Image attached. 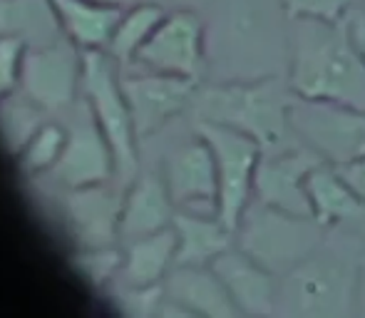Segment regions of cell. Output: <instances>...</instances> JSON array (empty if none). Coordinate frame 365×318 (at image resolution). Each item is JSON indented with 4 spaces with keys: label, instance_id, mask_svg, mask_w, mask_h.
I'll return each mask as SVG.
<instances>
[{
    "label": "cell",
    "instance_id": "6da1fadb",
    "mask_svg": "<svg viewBox=\"0 0 365 318\" xmlns=\"http://www.w3.org/2000/svg\"><path fill=\"white\" fill-rule=\"evenodd\" d=\"M289 53L286 80L296 97L365 110V58L353 38L351 18L291 20Z\"/></svg>",
    "mask_w": 365,
    "mask_h": 318
},
{
    "label": "cell",
    "instance_id": "7a4b0ae2",
    "mask_svg": "<svg viewBox=\"0 0 365 318\" xmlns=\"http://www.w3.org/2000/svg\"><path fill=\"white\" fill-rule=\"evenodd\" d=\"M293 102L296 95L289 87V80L266 75L202 82L189 110L194 122H212L244 132L264 155H274L301 145L291 125Z\"/></svg>",
    "mask_w": 365,
    "mask_h": 318
},
{
    "label": "cell",
    "instance_id": "3957f363",
    "mask_svg": "<svg viewBox=\"0 0 365 318\" xmlns=\"http://www.w3.org/2000/svg\"><path fill=\"white\" fill-rule=\"evenodd\" d=\"M363 237L331 232L323 246L279 276L276 316L353 318L361 296Z\"/></svg>",
    "mask_w": 365,
    "mask_h": 318
},
{
    "label": "cell",
    "instance_id": "277c9868",
    "mask_svg": "<svg viewBox=\"0 0 365 318\" xmlns=\"http://www.w3.org/2000/svg\"><path fill=\"white\" fill-rule=\"evenodd\" d=\"M234 234L241 251H246L276 276H284L318 246H323L331 229L323 227L316 217L291 214L254 199Z\"/></svg>",
    "mask_w": 365,
    "mask_h": 318
},
{
    "label": "cell",
    "instance_id": "5b68a950",
    "mask_svg": "<svg viewBox=\"0 0 365 318\" xmlns=\"http://www.w3.org/2000/svg\"><path fill=\"white\" fill-rule=\"evenodd\" d=\"M120 63L102 50H82V92L92 120L115 155L117 177L132 179L137 172V132L120 80Z\"/></svg>",
    "mask_w": 365,
    "mask_h": 318
},
{
    "label": "cell",
    "instance_id": "8992f818",
    "mask_svg": "<svg viewBox=\"0 0 365 318\" xmlns=\"http://www.w3.org/2000/svg\"><path fill=\"white\" fill-rule=\"evenodd\" d=\"M194 132L209 142L214 162H217V217L231 232H236L244 212L254 202L256 167H259L264 152L249 135L224 125L194 122Z\"/></svg>",
    "mask_w": 365,
    "mask_h": 318
},
{
    "label": "cell",
    "instance_id": "52a82bcc",
    "mask_svg": "<svg viewBox=\"0 0 365 318\" xmlns=\"http://www.w3.org/2000/svg\"><path fill=\"white\" fill-rule=\"evenodd\" d=\"M291 125L301 145L311 147L333 167H346L365 157V110L296 97Z\"/></svg>",
    "mask_w": 365,
    "mask_h": 318
},
{
    "label": "cell",
    "instance_id": "ba28073f",
    "mask_svg": "<svg viewBox=\"0 0 365 318\" xmlns=\"http://www.w3.org/2000/svg\"><path fill=\"white\" fill-rule=\"evenodd\" d=\"M135 60L152 73L177 75L202 85L209 70L207 30L202 18L187 8L164 15Z\"/></svg>",
    "mask_w": 365,
    "mask_h": 318
},
{
    "label": "cell",
    "instance_id": "9c48e42d",
    "mask_svg": "<svg viewBox=\"0 0 365 318\" xmlns=\"http://www.w3.org/2000/svg\"><path fill=\"white\" fill-rule=\"evenodd\" d=\"M82 85V50L55 40L28 48L20 68V92L45 112H63Z\"/></svg>",
    "mask_w": 365,
    "mask_h": 318
},
{
    "label": "cell",
    "instance_id": "30bf717a",
    "mask_svg": "<svg viewBox=\"0 0 365 318\" xmlns=\"http://www.w3.org/2000/svg\"><path fill=\"white\" fill-rule=\"evenodd\" d=\"M197 87L199 82L194 80L152 73V70L132 75V78H122V90H125L127 105H130L137 140H147L149 135L162 130L167 122L189 110L194 95H197Z\"/></svg>",
    "mask_w": 365,
    "mask_h": 318
},
{
    "label": "cell",
    "instance_id": "8fae6325",
    "mask_svg": "<svg viewBox=\"0 0 365 318\" xmlns=\"http://www.w3.org/2000/svg\"><path fill=\"white\" fill-rule=\"evenodd\" d=\"M162 177L177 209L217 214V162L202 135L177 145L164 159Z\"/></svg>",
    "mask_w": 365,
    "mask_h": 318
},
{
    "label": "cell",
    "instance_id": "7c38bea8",
    "mask_svg": "<svg viewBox=\"0 0 365 318\" xmlns=\"http://www.w3.org/2000/svg\"><path fill=\"white\" fill-rule=\"evenodd\" d=\"M321 162L323 159L306 145L274 152V155H261V162L256 167L254 199L269 207L284 209V212L313 217L306 179L311 169Z\"/></svg>",
    "mask_w": 365,
    "mask_h": 318
},
{
    "label": "cell",
    "instance_id": "4fadbf2b",
    "mask_svg": "<svg viewBox=\"0 0 365 318\" xmlns=\"http://www.w3.org/2000/svg\"><path fill=\"white\" fill-rule=\"evenodd\" d=\"M112 174H117L115 155L87 110V120H80L68 132V142L53 167V177L65 189H85L107 184Z\"/></svg>",
    "mask_w": 365,
    "mask_h": 318
},
{
    "label": "cell",
    "instance_id": "5bb4252c",
    "mask_svg": "<svg viewBox=\"0 0 365 318\" xmlns=\"http://www.w3.org/2000/svg\"><path fill=\"white\" fill-rule=\"evenodd\" d=\"M311 214L331 232H346L365 239V199L341 174V169L321 162L306 179Z\"/></svg>",
    "mask_w": 365,
    "mask_h": 318
},
{
    "label": "cell",
    "instance_id": "9a60e30c",
    "mask_svg": "<svg viewBox=\"0 0 365 318\" xmlns=\"http://www.w3.org/2000/svg\"><path fill=\"white\" fill-rule=\"evenodd\" d=\"M217 276L224 281L231 301L241 316H276V299H279V276L251 259L239 246L219 256L212 264Z\"/></svg>",
    "mask_w": 365,
    "mask_h": 318
},
{
    "label": "cell",
    "instance_id": "2e32d148",
    "mask_svg": "<svg viewBox=\"0 0 365 318\" xmlns=\"http://www.w3.org/2000/svg\"><path fill=\"white\" fill-rule=\"evenodd\" d=\"M65 222L80 249L87 246H110L120 239L122 197L112 194L107 184L85 189H65Z\"/></svg>",
    "mask_w": 365,
    "mask_h": 318
},
{
    "label": "cell",
    "instance_id": "e0dca14e",
    "mask_svg": "<svg viewBox=\"0 0 365 318\" xmlns=\"http://www.w3.org/2000/svg\"><path fill=\"white\" fill-rule=\"evenodd\" d=\"M177 204L164 184L162 174H140L130 179V187L122 194L120 209V239L132 241L172 227Z\"/></svg>",
    "mask_w": 365,
    "mask_h": 318
},
{
    "label": "cell",
    "instance_id": "ac0fdd59",
    "mask_svg": "<svg viewBox=\"0 0 365 318\" xmlns=\"http://www.w3.org/2000/svg\"><path fill=\"white\" fill-rule=\"evenodd\" d=\"M164 296L179 304L189 316L236 318L241 316L224 281L212 266H174L164 279Z\"/></svg>",
    "mask_w": 365,
    "mask_h": 318
},
{
    "label": "cell",
    "instance_id": "d6986e66",
    "mask_svg": "<svg viewBox=\"0 0 365 318\" xmlns=\"http://www.w3.org/2000/svg\"><path fill=\"white\" fill-rule=\"evenodd\" d=\"M172 227L177 234L174 266H212L224 251L236 244V234L217 214L177 209Z\"/></svg>",
    "mask_w": 365,
    "mask_h": 318
},
{
    "label": "cell",
    "instance_id": "ffe728a7",
    "mask_svg": "<svg viewBox=\"0 0 365 318\" xmlns=\"http://www.w3.org/2000/svg\"><path fill=\"white\" fill-rule=\"evenodd\" d=\"M177 264V234L174 227L149 234L142 239L125 241L120 279L125 286H159Z\"/></svg>",
    "mask_w": 365,
    "mask_h": 318
},
{
    "label": "cell",
    "instance_id": "44dd1931",
    "mask_svg": "<svg viewBox=\"0 0 365 318\" xmlns=\"http://www.w3.org/2000/svg\"><path fill=\"white\" fill-rule=\"evenodd\" d=\"M60 20L63 33L80 50H102L110 43L122 8L97 3V0H50Z\"/></svg>",
    "mask_w": 365,
    "mask_h": 318
},
{
    "label": "cell",
    "instance_id": "7402d4cb",
    "mask_svg": "<svg viewBox=\"0 0 365 318\" xmlns=\"http://www.w3.org/2000/svg\"><path fill=\"white\" fill-rule=\"evenodd\" d=\"M60 33L50 0H0V38H18L35 48L55 43Z\"/></svg>",
    "mask_w": 365,
    "mask_h": 318
},
{
    "label": "cell",
    "instance_id": "603a6c76",
    "mask_svg": "<svg viewBox=\"0 0 365 318\" xmlns=\"http://www.w3.org/2000/svg\"><path fill=\"white\" fill-rule=\"evenodd\" d=\"M229 45L236 55H261L266 58L274 50V28H271L269 10L261 8L256 0H231L226 15Z\"/></svg>",
    "mask_w": 365,
    "mask_h": 318
},
{
    "label": "cell",
    "instance_id": "cb8c5ba5",
    "mask_svg": "<svg viewBox=\"0 0 365 318\" xmlns=\"http://www.w3.org/2000/svg\"><path fill=\"white\" fill-rule=\"evenodd\" d=\"M164 10L154 3H137L132 5L127 13L120 15L115 30L110 35V43H107V53L117 60L120 65L132 63L137 58L145 43L152 38V33L159 28V23L164 20Z\"/></svg>",
    "mask_w": 365,
    "mask_h": 318
},
{
    "label": "cell",
    "instance_id": "d4e9b609",
    "mask_svg": "<svg viewBox=\"0 0 365 318\" xmlns=\"http://www.w3.org/2000/svg\"><path fill=\"white\" fill-rule=\"evenodd\" d=\"M43 112L45 110H40L25 95H10L0 100V142L13 157L20 155V150L43 125Z\"/></svg>",
    "mask_w": 365,
    "mask_h": 318
},
{
    "label": "cell",
    "instance_id": "484cf974",
    "mask_svg": "<svg viewBox=\"0 0 365 318\" xmlns=\"http://www.w3.org/2000/svg\"><path fill=\"white\" fill-rule=\"evenodd\" d=\"M65 142H68V132L63 127L55 125V122H43L15 159H18L20 169L25 174H30V177L53 172V167L58 164V159L65 150Z\"/></svg>",
    "mask_w": 365,
    "mask_h": 318
},
{
    "label": "cell",
    "instance_id": "4316f807",
    "mask_svg": "<svg viewBox=\"0 0 365 318\" xmlns=\"http://www.w3.org/2000/svg\"><path fill=\"white\" fill-rule=\"evenodd\" d=\"M73 266L85 276L90 284H95L97 289L110 284L115 276H120L122 269V249H115V244L110 246H87L80 249L73 256Z\"/></svg>",
    "mask_w": 365,
    "mask_h": 318
},
{
    "label": "cell",
    "instance_id": "83f0119b",
    "mask_svg": "<svg viewBox=\"0 0 365 318\" xmlns=\"http://www.w3.org/2000/svg\"><path fill=\"white\" fill-rule=\"evenodd\" d=\"M365 0H281V13L289 20H323L338 23L363 8Z\"/></svg>",
    "mask_w": 365,
    "mask_h": 318
},
{
    "label": "cell",
    "instance_id": "f1b7e54d",
    "mask_svg": "<svg viewBox=\"0 0 365 318\" xmlns=\"http://www.w3.org/2000/svg\"><path fill=\"white\" fill-rule=\"evenodd\" d=\"M25 50H28V45L23 40L0 38V100L18 92Z\"/></svg>",
    "mask_w": 365,
    "mask_h": 318
},
{
    "label": "cell",
    "instance_id": "f546056e",
    "mask_svg": "<svg viewBox=\"0 0 365 318\" xmlns=\"http://www.w3.org/2000/svg\"><path fill=\"white\" fill-rule=\"evenodd\" d=\"M338 169H341L343 177H346L348 182L361 192V197L365 199V157L358 159V162H353V164H346V167H338Z\"/></svg>",
    "mask_w": 365,
    "mask_h": 318
},
{
    "label": "cell",
    "instance_id": "4dcf8cb0",
    "mask_svg": "<svg viewBox=\"0 0 365 318\" xmlns=\"http://www.w3.org/2000/svg\"><path fill=\"white\" fill-rule=\"evenodd\" d=\"M351 30H353V38H356L358 48H361L363 58H365V5L351 15Z\"/></svg>",
    "mask_w": 365,
    "mask_h": 318
},
{
    "label": "cell",
    "instance_id": "1f68e13d",
    "mask_svg": "<svg viewBox=\"0 0 365 318\" xmlns=\"http://www.w3.org/2000/svg\"><path fill=\"white\" fill-rule=\"evenodd\" d=\"M358 316H365V244L361 256V296H358Z\"/></svg>",
    "mask_w": 365,
    "mask_h": 318
},
{
    "label": "cell",
    "instance_id": "d6a6232c",
    "mask_svg": "<svg viewBox=\"0 0 365 318\" xmlns=\"http://www.w3.org/2000/svg\"><path fill=\"white\" fill-rule=\"evenodd\" d=\"M97 3L112 5V8H122V5H137L140 0H97Z\"/></svg>",
    "mask_w": 365,
    "mask_h": 318
}]
</instances>
